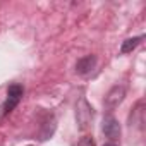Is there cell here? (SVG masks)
<instances>
[{"mask_svg": "<svg viewBox=\"0 0 146 146\" xmlns=\"http://www.w3.org/2000/svg\"><path fill=\"white\" fill-rule=\"evenodd\" d=\"M23 95H24V90H23L21 84H17V83L11 84V86L7 88V100H5V103L2 105V112H0V115L4 117V115L11 113V112L19 105Z\"/></svg>", "mask_w": 146, "mask_h": 146, "instance_id": "6da1fadb", "label": "cell"}, {"mask_svg": "<svg viewBox=\"0 0 146 146\" xmlns=\"http://www.w3.org/2000/svg\"><path fill=\"white\" fill-rule=\"evenodd\" d=\"M76 119H78V124H79L81 131H84L90 125L91 119H93V108L88 105V102L84 98H81L78 107H76Z\"/></svg>", "mask_w": 146, "mask_h": 146, "instance_id": "7a4b0ae2", "label": "cell"}, {"mask_svg": "<svg viewBox=\"0 0 146 146\" xmlns=\"http://www.w3.org/2000/svg\"><path fill=\"white\" fill-rule=\"evenodd\" d=\"M102 131L112 141H115V139L120 137V124H119V120L113 115H105L103 124H102Z\"/></svg>", "mask_w": 146, "mask_h": 146, "instance_id": "3957f363", "label": "cell"}, {"mask_svg": "<svg viewBox=\"0 0 146 146\" xmlns=\"http://www.w3.org/2000/svg\"><path fill=\"white\" fill-rule=\"evenodd\" d=\"M124 96H125V88L124 86H113L108 93H107V96H105V107L108 108V110H113L122 100H124Z\"/></svg>", "mask_w": 146, "mask_h": 146, "instance_id": "277c9868", "label": "cell"}, {"mask_svg": "<svg viewBox=\"0 0 146 146\" xmlns=\"http://www.w3.org/2000/svg\"><path fill=\"white\" fill-rule=\"evenodd\" d=\"M95 65H96V57L95 55H86V57H83V58L78 60L76 72H78V74L86 76V74H90V72L95 69Z\"/></svg>", "mask_w": 146, "mask_h": 146, "instance_id": "5b68a950", "label": "cell"}, {"mask_svg": "<svg viewBox=\"0 0 146 146\" xmlns=\"http://www.w3.org/2000/svg\"><path fill=\"white\" fill-rule=\"evenodd\" d=\"M143 38H144V36H134V38L124 40V41H122V46H120V53H129V52H132V50L143 41Z\"/></svg>", "mask_w": 146, "mask_h": 146, "instance_id": "8992f818", "label": "cell"}, {"mask_svg": "<svg viewBox=\"0 0 146 146\" xmlns=\"http://www.w3.org/2000/svg\"><path fill=\"white\" fill-rule=\"evenodd\" d=\"M76 146H95V139H93L91 136H84V137H81V139L78 141Z\"/></svg>", "mask_w": 146, "mask_h": 146, "instance_id": "52a82bcc", "label": "cell"}, {"mask_svg": "<svg viewBox=\"0 0 146 146\" xmlns=\"http://www.w3.org/2000/svg\"><path fill=\"white\" fill-rule=\"evenodd\" d=\"M103 146H117V144H113V143H107V144H103Z\"/></svg>", "mask_w": 146, "mask_h": 146, "instance_id": "ba28073f", "label": "cell"}, {"mask_svg": "<svg viewBox=\"0 0 146 146\" xmlns=\"http://www.w3.org/2000/svg\"><path fill=\"white\" fill-rule=\"evenodd\" d=\"M29 146H31V144H29Z\"/></svg>", "mask_w": 146, "mask_h": 146, "instance_id": "9c48e42d", "label": "cell"}]
</instances>
